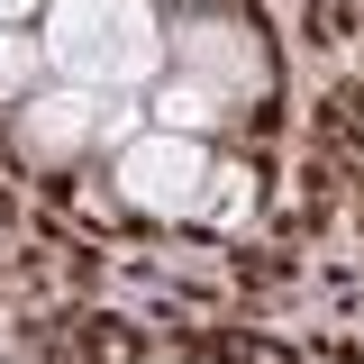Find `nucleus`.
Instances as JSON below:
<instances>
[{
    "mask_svg": "<svg viewBox=\"0 0 364 364\" xmlns=\"http://www.w3.org/2000/svg\"><path fill=\"white\" fill-rule=\"evenodd\" d=\"M46 64L73 91H136L173 64V37L146 0H46Z\"/></svg>",
    "mask_w": 364,
    "mask_h": 364,
    "instance_id": "f257e3e1",
    "label": "nucleus"
},
{
    "mask_svg": "<svg viewBox=\"0 0 364 364\" xmlns=\"http://www.w3.org/2000/svg\"><path fill=\"white\" fill-rule=\"evenodd\" d=\"M210 136H173L146 128L136 146H119V200L146 210V219H200L210 210Z\"/></svg>",
    "mask_w": 364,
    "mask_h": 364,
    "instance_id": "f03ea898",
    "label": "nucleus"
},
{
    "mask_svg": "<svg viewBox=\"0 0 364 364\" xmlns=\"http://www.w3.org/2000/svg\"><path fill=\"white\" fill-rule=\"evenodd\" d=\"M173 73L200 82L219 109H237V100L264 91V46H255L246 18H228V9H191V18L173 28Z\"/></svg>",
    "mask_w": 364,
    "mask_h": 364,
    "instance_id": "7ed1b4c3",
    "label": "nucleus"
},
{
    "mask_svg": "<svg viewBox=\"0 0 364 364\" xmlns=\"http://www.w3.org/2000/svg\"><path fill=\"white\" fill-rule=\"evenodd\" d=\"M100 100H109V91L46 82L37 100H18V109H9V146H18L28 164H73L91 136H100Z\"/></svg>",
    "mask_w": 364,
    "mask_h": 364,
    "instance_id": "20e7f679",
    "label": "nucleus"
},
{
    "mask_svg": "<svg viewBox=\"0 0 364 364\" xmlns=\"http://www.w3.org/2000/svg\"><path fill=\"white\" fill-rule=\"evenodd\" d=\"M37 91H46V37L0 28V109H18V100H37Z\"/></svg>",
    "mask_w": 364,
    "mask_h": 364,
    "instance_id": "39448f33",
    "label": "nucleus"
},
{
    "mask_svg": "<svg viewBox=\"0 0 364 364\" xmlns=\"http://www.w3.org/2000/svg\"><path fill=\"white\" fill-rule=\"evenodd\" d=\"M146 119H155V128H173V136H210L228 109H219V100H210L200 82H182V73H173V82L155 91V109H146Z\"/></svg>",
    "mask_w": 364,
    "mask_h": 364,
    "instance_id": "423d86ee",
    "label": "nucleus"
},
{
    "mask_svg": "<svg viewBox=\"0 0 364 364\" xmlns=\"http://www.w3.org/2000/svg\"><path fill=\"white\" fill-rule=\"evenodd\" d=\"M37 9H46V0H0V28H28Z\"/></svg>",
    "mask_w": 364,
    "mask_h": 364,
    "instance_id": "0eeeda50",
    "label": "nucleus"
},
{
    "mask_svg": "<svg viewBox=\"0 0 364 364\" xmlns=\"http://www.w3.org/2000/svg\"><path fill=\"white\" fill-rule=\"evenodd\" d=\"M164 364H200V355H164Z\"/></svg>",
    "mask_w": 364,
    "mask_h": 364,
    "instance_id": "6e6552de",
    "label": "nucleus"
},
{
    "mask_svg": "<svg viewBox=\"0 0 364 364\" xmlns=\"http://www.w3.org/2000/svg\"><path fill=\"white\" fill-rule=\"evenodd\" d=\"M182 9H210V0H182Z\"/></svg>",
    "mask_w": 364,
    "mask_h": 364,
    "instance_id": "1a4fd4ad",
    "label": "nucleus"
}]
</instances>
